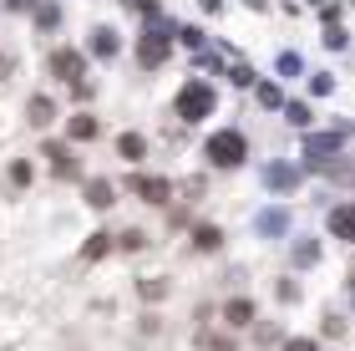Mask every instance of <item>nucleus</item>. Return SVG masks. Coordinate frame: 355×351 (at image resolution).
Segmentation results:
<instances>
[{
    "instance_id": "obj_23",
    "label": "nucleus",
    "mask_w": 355,
    "mask_h": 351,
    "mask_svg": "<svg viewBox=\"0 0 355 351\" xmlns=\"http://www.w3.org/2000/svg\"><path fill=\"white\" fill-rule=\"evenodd\" d=\"M315 254H320V245H310V239H304V245H300V254H295V260H300V265H315Z\"/></svg>"
},
{
    "instance_id": "obj_9",
    "label": "nucleus",
    "mask_w": 355,
    "mask_h": 351,
    "mask_svg": "<svg viewBox=\"0 0 355 351\" xmlns=\"http://www.w3.org/2000/svg\"><path fill=\"white\" fill-rule=\"evenodd\" d=\"M87 204H92V209H112V204H117V199H112V183L107 179H92L87 183Z\"/></svg>"
},
{
    "instance_id": "obj_3",
    "label": "nucleus",
    "mask_w": 355,
    "mask_h": 351,
    "mask_svg": "<svg viewBox=\"0 0 355 351\" xmlns=\"http://www.w3.org/2000/svg\"><path fill=\"white\" fill-rule=\"evenodd\" d=\"M168 51H173V36H163V31H148V36L137 41V61L142 67H163Z\"/></svg>"
},
{
    "instance_id": "obj_28",
    "label": "nucleus",
    "mask_w": 355,
    "mask_h": 351,
    "mask_svg": "<svg viewBox=\"0 0 355 351\" xmlns=\"http://www.w3.org/2000/svg\"><path fill=\"white\" fill-rule=\"evenodd\" d=\"M6 72H15V56H0V76H6Z\"/></svg>"
},
{
    "instance_id": "obj_6",
    "label": "nucleus",
    "mask_w": 355,
    "mask_h": 351,
    "mask_svg": "<svg viewBox=\"0 0 355 351\" xmlns=\"http://www.w3.org/2000/svg\"><path fill=\"white\" fill-rule=\"evenodd\" d=\"M223 321H229V326H249V321H254V300H249V295L229 300V306H223Z\"/></svg>"
},
{
    "instance_id": "obj_7",
    "label": "nucleus",
    "mask_w": 355,
    "mask_h": 351,
    "mask_svg": "<svg viewBox=\"0 0 355 351\" xmlns=\"http://www.w3.org/2000/svg\"><path fill=\"white\" fill-rule=\"evenodd\" d=\"M132 188H137V194L148 199V204H163V199L173 194V188H168V179H132Z\"/></svg>"
},
{
    "instance_id": "obj_22",
    "label": "nucleus",
    "mask_w": 355,
    "mask_h": 351,
    "mask_svg": "<svg viewBox=\"0 0 355 351\" xmlns=\"http://www.w3.org/2000/svg\"><path fill=\"white\" fill-rule=\"evenodd\" d=\"M10 183L26 188V183H31V163H10Z\"/></svg>"
},
{
    "instance_id": "obj_11",
    "label": "nucleus",
    "mask_w": 355,
    "mask_h": 351,
    "mask_svg": "<svg viewBox=\"0 0 355 351\" xmlns=\"http://www.w3.org/2000/svg\"><path fill=\"white\" fill-rule=\"evenodd\" d=\"M67 133H71V142H87V138H96V117H92V113L71 117V127H67Z\"/></svg>"
},
{
    "instance_id": "obj_16",
    "label": "nucleus",
    "mask_w": 355,
    "mask_h": 351,
    "mask_svg": "<svg viewBox=\"0 0 355 351\" xmlns=\"http://www.w3.org/2000/svg\"><path fill=\"white\" fill-rule=\"evenodd\" d=\"M96 56H117V31H96Z\"/></svg>"
},
{
    "instance_id": "obj_5",
    "label": "nucleus",
    "mask_w": 355,
    "mask_h": 351,
    "mask_svg": "<svg viewBox=\"0 0 355 351\" xmlns=\"http://www.w3.org/2000/svg\"><path fill=\"white\" fill-rule=\"evenodd\" d=\"M330 234H335V239H355V204L330 209Z\"/></svg>"
},
{
    "instance_id": "obj_24",
    "label": "nucleus",
    "mask_w": 355,
    "mask_h": 351,
    "mask_svg": "<svg viewBox=\"0 0 355 351\" xmlns=\"http://www.w3.org/2000/svg\"><path fill=\"white\" fill-rule=\"evenodd\" d=\"M325 46H335V51H340V46H345V31H340V26H330V31H325Z\"/></svg>"
},
{
    "instance_id": "obj_20",
    "label": "nucleus",
    "mask_w": 355,
    "mask_h": 351,
    "mask_svg": "<svg viewBox=\"0 0 355 351\" xmlns=\"http://www.w3.org/2000/svg\"><path fill=\"white\" fill-rule=\"evenodd\" d=\"M289 122L304 127V122H310V107H304V102H289Z\"/></svg>"
},
{
    "instance_id": "obj_8",
    "label": "nucleus",
    "mask_w": 355,
    "mask_h": 351,
    "mask_svg": "<svg viewBox=\"0 0 355 351\" xmlns=\"http://www.w3.org/2000/svg\"><path fill=\"white\" fill-rule=\"evenodd\" d=\"M26 117L36 122V127H46V122L56 117V102H51V97H31V102H26Z\"/></svg>"
},
{
    "instance_id": "obj_25",
    "label": "nucleus",
    "mask_w": 355,
    "mask_h": 351,
    "mask_svg": "<svg viewBox=\"0 0 355 351\" xmlns=\"http://www.w3.org/2000/svg\"><path fill=\"white\" fill-rule=\"evenodd\" d=\"M279 72H284V76H295V72H300V56H289V51H284V56H279Z\"/></svg>"
},
{
    "instance_id": "obj_26",
    "label": "nucleus",
    "mask_w": 355,
    "mask_h": 351,
    "mask_svg": "<svg viewBox=\"0 0 355 351\" xmlns=\"http://www.w3.org/2000/svg\"><path fill=\"white\" fill-rule=\"evenodd\" d=\"M259 229H269V234H274V229H284V214H264V219H259Z\"/></svg>"
},
{
    "instance_id": "obj_4",
    "label": "nucleus",
    "mask_w": 355,
    "mask_h": 351,
    "mask_svg": "<svg viewBox=\"0 0 355 351\" xmlns=\"http://www.w3.org/2000/svg\"><path fill=\"white\" fill-rule=\"evenodd\" d=\"M51 72H56V76H67V82H82L87 61H82V51H56V56H51Z\"/></svg>"
},
{
    "instance_id": "obj_14",
    "label": "nucleus",
    "mask_w": 355,
    "mask_h": 351,
    "mask_svg": "<svg viewBox=\"0 0 355 351\" xmlns=\"http://www.w3.org/2000/svg\"><path fill=\"white\" fill-rule=\"evenodd\" d=\"M193 245H198V250H218V245H223V234H218L214 225H198V229H193Z\"/></svg>"
},
{
    "instance_id": "obj_10",
    "label": "nucleus",
    "mask_w": 355,
    "mask_h": 351,
    "mask_svg": "<svg viewBox=\"0 0 355 351\" xmlns=\"http://www.w3.org/2000/svg\"><path fill=\"white\" fill-rule=\"evenodd\" d=\"M46 158H51V163H56V173H67V179L76 173V163H71V148H67V142H46Z\"/></svg>"
},
{
    "instance_id": "obj_1",
    "label": "nucleus",
    "mask_w": 355,
    "mask_h": 351,
    "mask_svg": "<svg viewBox=\"0 0 355 351\" xmlns=\"http://www.w3.org/2000/svg\"><path fill=\"white\" fill-rule=\"evenodd\" d=\"M173 113L183 117V122H203V117H214V87H208V82H188L183 92H178Z\"/></svg>"
},
{
    "instance_id": "obj_19",
    "label": "nucleus",
    "mask_w": 355,
    "mask_h": 351,
    "mask_svg": "<svg viewBox=\"0 0 355 351\" xmlns=\"http://www.w3.org/2000/svg\"><path fill=\"white\" fill-rule=\"evenodd\" d=\"M56 21H61L56 6H36V26H56Z\"/></svg>"
},
{
    "instance_id": "obj_15",
    "label": "nucleus",
    "mask_w": 355,
    "mask_h": 351,
    "mask_svg": "<svg viewBox=\"0 0 355 351\" xmlns=\"http://www.w3.org/2000/svg\"><path fill=\"white\" fill-rule=\"evenodd\" d=\"M137 291H142V300H163V295H168V280H163V275H148Z\"/></svg>"
},
{
    "instance_id": "obj_18",
    "label": "nucleus",
    "mask_w": 355,
    "mask_h": 351,
    "mask_svg": "<svg viewBox=\"0 0 355 351\" xmlns=\"http://www.w3.org/2000/svg\"><path fill=\"white\" fill-rule=\"evenodd\" d=\"M107 239H112V234H92L82 254H87V260H102V254H107Z\"/></svg>"
},
{
    "instance_id": "obj_13",
    "label": "nucleus",
    "mask_w": 355,
    "mask_h": 351,
    "mask_svg": "<svg viewBox=\"0 0 355 351\" xmlns=\"http://www.w3.org/2000/svg\"><path fill=\"white\" fill-rule=\"evenodd\" d=\"M142 148H148V142H142L137 133H122V138H117V153L127 158V163H137V158H142Z\"/></svg>"
},
{
    "instance_id": "obj_29",
    "label": "nucleus",
    "mask_w": 355,
    "mask_h": 351,
    "mask_svg": "<svg viewBox=\"0 0 355 351\" xmlns=\"http://www.w3.org/2000/svg\"><path fill=\"white\" fill-rule=\"evenodd\" d=\"M10 6H15V10H26V6H36V0H10Z\"/></svg>"
},
{
    "instance_id": "obj_27",
    "label": "nucleus",
    "mask_w": 355,
    "mask_h": 351,
    "mask_svg": "<svg viewBox=\"0 0 355 351\" xmlns=\"http://www.w3.org/2000/svg\"><path fill=\"white\" fill-rule=\"evenodd\" d=\"M284 351H315V341H304V336H289V341H284Z\"/></svg>"
},
{
    "instance_id": "obj_2",
    "label": "nucleus",
    "mask_w": 355,
    "mask_h": 351,
    "mask_svg": "<svg viewBox=\"0 0 355 351\" xmlns=\"http://www.w3.org/2000/svg\"><path fill=\"white\" fill-rule=\"evenodd\" d=\"M249 158V142L244 133H234V127H223V133L208 138V163H218V168H239Z\"/></svg>"
},
{
    "instance_id": "obj_21",
    "label": "nucleus",
    "mask_w": 355,
    "mask_h": 351,
    "mask_svg": "<svg viewBox=\"0 0 355 351\" xmlns=\"http://www.w3.org/2000/svg\"><path fill=\"white\" fill-rule=\"evenodd\" d=\"M142 245H148V234H142V229H127L122 234V250H142Z\"/></svg>"
},
{
    "instance_id": "obj_17",
    "label": "nucleus",
    "mask_w": 355,
    "mask_h": 351,
    "mask_svg": "<svg viewBox=\"0 0 355 351\" xmlns=\"http://www.w3.org/2000/svg\"><path fill=\"white\" fill-rule=\"evenodd\" d=\"M269 188H295V168H269Z\"/></svg>"
},
{
    "instance_id": "obj_12",
    "label": "nucleus",
    "mask_w": 355,
    "mask_h": 351,
    "mask_svg": "<svg viewBox=\"0 0 355 351\" xmlns=\"http://www.w3.org/2000/svg\"><path fill=\"white\" fill-rule=\"evenodd\" d=\"M335 148H340V138H335V133H320V138L304 142V153H310V158H325V153H335Z\"/></svg>"
}]
</instances>
